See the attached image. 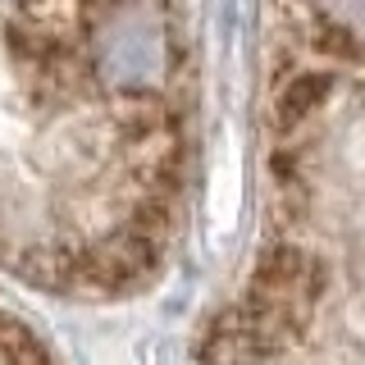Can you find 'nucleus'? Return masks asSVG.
<instances>
[{"label": "nucleus", "mask_w": 365, "mask_h": 365, "mask_svg": "<svg viewBox=\"0 0 365 365\" xmlns=\"http://www.w3.org/2000/svg\"><path fill=\"white\" fill-rule=\"evenodd\" d=\"M334 91V73H292V83L279 91V114L274 119L288 128V123H302L319 101Z\"/></svg>", "instance_id": "3"}, {"label": "nucleus", "mask_w": 365, "mask_h": 365, "mask_svg": "<svg viewBox=\"0 0 365 365\" xmlns=\"http://www.w3.org/2000/svg\"><path fill=\"white\" fill-rule=\"evenodd\" d=\"M274 351L265 347V338L256 334L251 315L242 311V302L228 306L224 315H215L201 334V347H197V361L201 365H265Z\"/></svg>", "instance_id": "2"}, {"label": "nucleus", "mask_w": 365, "mask_h": 365, "mask_svg": "<svg viewBox=\"0 0 365 365\" xmlns=\"http://www.w3.org/2000/svg\"><path fill=\"white\" fill-rule=\"evenodd\" d=\"M319 297H324L319 260L292 242H279L251 269L242 311L251 315V324L265 338V347L279 356V351H288L292 342L306 338V329H311V319L319 311Z\"/></svg>", "instance_id": "1"}]
</instances>
